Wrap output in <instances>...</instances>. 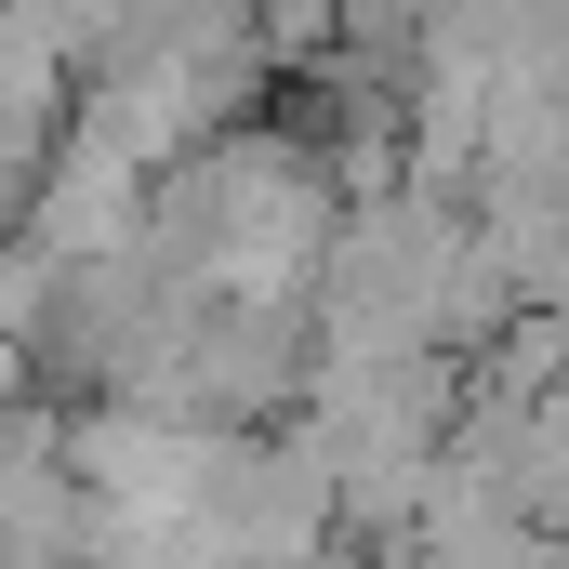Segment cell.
I'll return each instance as SVG.
<instances>
[{
	"instance_id": "7a4b0ae2",
	"label": "cell",
	"mask_w": 569,
	"mask_h": 569,
	"mask_svg": "<svg viewBox=\"0 0 569 569\" xmlns=\"http://www.w3.org/2000/svg\"><path fill=\"white\" fill-rule=\"evenodd\" d=\"M146 212H159V172H133L120 146H93L67 120L40 199H27V252H53L67 279H80V266H120V252H146Z\"/></svg>"
},
{
	"instance_id": "6da1fadb",
	"label": "cell",
	"mask_w": 569,
	"mask_h": 569,
	"mask_svg": "<svg viewBox=\"0 0 569 569\" xmlns=\"http://www.w3.org/2000/svg\"><path fill=\"white\" fill-rule=\"evenodd\" d=\"M67 425L80 411H53V398H0V569H80V543H93Z\"/></svg>"
}]
</instances>
